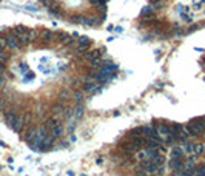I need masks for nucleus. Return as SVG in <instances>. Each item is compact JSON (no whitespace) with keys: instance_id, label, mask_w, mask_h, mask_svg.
<instances>
[{"instance_id":"nucleus-3","label":"nucleus","mask_w":205,"mask_h":176,"mask_svg":"<svg viewBox=\"0 0 205 176\" xmlns=\"http://www.w3.org/2000/svg\"><path fill=\"white\" fill-rule=\"evenodd\" d=\"M187 130L190 134H193V136H196V134H201V133L205 130V127L199 122V121H191L188 125H187Z\"/></svg>"},{"instance_id":"nucleus-12","label":"nucleus","mask_w":205,"mask_h":176,"mask_svg":"<svg viewBox=\"0 0 205 176\" xmlns=\"http://www.w3.org/2000/svg\"><path fill=\"white\" fill-rule=\"evenodd\" d=\"M52 139H54V137H52L51 134H49V136L46 134V136H45V137L42 139L40 145H42V147H48V145H51V144H52Z\"/></svg>"},{"instance_id":"nucleus-6","label":"nucleus","mask_w":205,"mask_h":176,"mask_svg":"<svg viewBox=\"0 0 205 176\" xmlns=\"http://www.w3.org/2000/svg\"><path fill=\"white\" fill-rule=\"evenodd\" d=\"M168 165H170L171 169H176V170H180V169H184V162H182L180 159H171Z\"/></svg>"},{"instance_id":"nucleus-1","label":"nucleus","mask_w":205,"mask_h":176,"mask_svg":"<svg viewBox=\"0 0 205 176\" xmlns=\"http://www.w3.org/2000/svg\"><path fill=\"white\" fill-rule=\"evenodd\" d=\"M139 17V26L150 36L182 37L201 28L205 0H150Z\"/></svg>"},{"instance_id":"nucleus-15","label":"nucleus","mask_w":205,"mask_h":176,"mask_svg":"<svg viewBox=\"0 0 205 176\" xmlns=\"http://www.w3.org/2000/svg\"><path fill=\"white\" fill-rule=\"evenodd\" d=\"M52 111H56V113H62V111H63V105H62V102L56 104V105L52 107Z\"/></svg>"},{"instance_id":"nucleus-17","label":"nucleus","mask_w":205,"mask_h":176,"mask_svg":"<svg viewBox=\"0 0 205 176\" xmlns=\"http://www.w3.org/2000/svg\"><path fill=\"white\" fill-rule=\"evenodd\" d=\"M80 176H86V175H80Z\"/></svg>"},{"instance_id":"nucleus-8","label":"nucleus","mask_w":205,"mask_h":176,"mask_svg":"<svg viewBox=\"0 0 205 176\" xmlns=\"http://www.w3.org/2000/svg\"><path fill=\"white\" fill-rule=\"evenodd\" d=\"M182 155H184V150L182 148H173L170 156H171V159H180Z\"/></svg>"},{"instance_id":"nucleus-4","label":"nucleus","mask_w":205,"mask_h":176,"mask_svg":"<svg viewBox=\"0 0 205 176\" xmlns=\"http://www.w3.org/2000/svg\"><path fill=\"white\" fill-rule=\"evenodd\" d=\"M23 118H16V121L12 122V125H11V128L14 130L16 133H20L22 132V128H23Z\"/></svg>"},{"instance_id":"nucleus-9","label":"nucleus","mask_w":205,"mask_h":176,"mask_svg":"<svg viewBox=\"0 0 205 176\" xmlns=\"http://www.w3.org/2000/svg\"><path fill=\"white\" fill-rule=\"evenodd\" d=\"M62 132H63V127H62L60 124H57L56 127H52V128H51V136H52V137H57V136H60V134H62Z\"/></svg>"},{"instance_id":"nucleus-2","label":"nucleus","mask_w":205,"mask_h":176,"mask_svg":"<svg viewBox=\"0 0 205 176\" xmlns=\"http://www.w3.org/2000/svg\"><path fill=\"white\" fill-rule=\"evenodd\" d=\"M43 8L57 19H66L70 23L96 26L99 25L85 11H93L103 20L107 19V9L110 0H39Z\"/></svg>"},{"instance_id":"nucleus-16","label":"nucleus","mask_w":205,"mask_h":176,"mask_svg":"<svg viewBox=\"0 0 205 176\" xmlns=\"http://www.w3.org/2000/svg\"><path fill=\"white\" fill-rule=\"evenodd\" d=\"M74 110H76V111H74L76 118H80V116L83 114V107H82V105H77V107H76Z\"/></svg>"},{"instance_id":"nucleus-11","label":"nucleus","mask_w":205,"mask_h":176,"mask_svg":"<svg viewBox=\"0 0 205 176\" xmlns=\"http://www.w3.org/2000/svg\"><path fill=\"white\" fill-rule=\"evenodd\" d=\"M204 151H205V144H202V142H201V144H196V145L193 147V153H194V155H202Z\"/></svg>"},{"instance_id":"nucleus-5","label":"nucleus","mask_w":205,"mask_h":176,"mask_svg":"<svg viewBox=\"0 0 205 176\" xmlns=\"http://www.w3.org/2000/svg\"><path fill=\"white\" fill-rule=\"evenodd\" d=\"M16 118H17V114H16V110H14V108H12L11 111H8V113L5 114V121H6V124H8L9 127L12 125V122L16 121Z\"/></svg>"},{"instance_id":"nucleus-7","label":"nucleus","mask_w":205,"mask_h":176,"mask_svg":"<svg viewBox=\"0 0 205 176\" xmlns=\"http://www.w3.org/2000/svg\"><path fill=\"white\" fill-rule=\"evenodd\" d=\"M83 93H85V91H83L82 88H79V90H76V91L73 93V99H74L77 104H80L83 100Z\"/></svg>"},{"instance_id":"nucleus-10","label":"nucleus","mask_w":205,"mask_h":176,"mask_svg":"<svg viewBox=\"0 0 205 176\" xmlns=\"http://www.w3.org/2000/svg\"><path fill=\"white\" fill-rule=\"evenodd\" d=\"M122 150H123V151H126V153H134V151H137V148L134 147V144H133V142L123 144V145H122Z\"/></svg>"},{"instance_id":"nucleus-13","label":"nucleus","mask_w":205,"mask_h":176,"mask_svg":"<svg viewBox=\"0 0 205 176\" xmlns=\"http://www.w3.org/2000/svg\"><path fill=\"white\" fill-rule=\"evenodd\" d=\"M193 176H205V165H201L199 169H196L193 172Z\"/></svg>"},{"instance_id":"nucleus-14","label":"nucleus","mask_w":205,"mask_h":176,"mask_svg":"<svg viewBox=\"0 0 205 176\" xmlns=\"http://www.w3.org/2000/svg\"><path fill=\"white\" fill-rule=\"evenodd\" d=\"M57 124H59V122H57L56 119H48V121H46V125H45V127H46V128H52V127H56Z\"/></svg>"}]
</instances>
